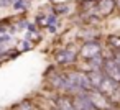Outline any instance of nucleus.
Wrapping results in <instances>:
<instances>
[{
  "mask_svg": "<svg viewBox=\"0 0 120 110\" xmlns=\"http://www.w3.org/2000/svg\"><path fill=\"white\" fill-rule=\"evenodd\" d=\"M77 54L81 59L84 61H89L90 58L97 56V54H102V46L99 41H86L84 44H81V48L77 49Z\"/></svg>",
  "mask_w": 120,
  "mask_h": 110,
  "instance_id": "f257e3e1",
  "label": "nucleus"
},
{
  "mask_svg": "<svg viewBox=\"0 0 120 110\" xmlns=\"http://www.w3.org/2000/svg\"><path fill=\"white\" fill-rule=\"evenodd\" d=\"M54 58H56V62H58V64H61V66H69V64H74V62L77 61L79 54H77V51L72 49V48H64V49L58 51V53L54 54Z\"/></svg>",
  "mask_w": 120,
  "mask_h": 110,
  "instance_id": "f03ea898",
  "label": "nucleus"
},
{
  "mask_svg": "<svg viewBox=\"0 0 120 110\" xmlns=\"http://www.w3.org/2000/svg\"><path fill=\"white\" fill-rule=\"evenodd\" d=\"M107 46L112 48V53L120 51V36L118 35H109L107 36Z\"/></svg>",
  "mask_w": 120,
  "mask_h": 110,
  "instance_id": "7ed1b4c3",
  "label": "nucleus"
},
{
  "mask_svg": "<svg viewBox=\"0 0 120 110\" xmlns=\"http://www.w3.org/2000/svg\"><path fill=\"white\" fill-rule=\"evenodd\" d=\"M69 12V5L68 4H54L51 7V13H54L56 17L63 15V13H68Z\"/></svg>",
  "mask_w": 120,
  "mask_h": 110,
  "instance_id": "20e7f679",
  "label": "nucleus"
},
{
  "mask_svg": "<svg viewBox=\"0 0 120 110\" xmlns=\"http://www.w3.org/2000/svg\"><path fill=\"white\" fill-rule=\"evenodd\" d=\"M12 110H36V107L33 105L31 100H22V102H18L17 105H13Z\"/></svg>",
  "mask_w": 120,
  "mask_h": 110,
  "instance_id": "39448f33",
  "label": "nucleus"
},
{
  "mask_svg": "<svg viewBox=\"0 0 120 110\" xmlns=\"http://www.w3.org/2000/svg\"><path fill=\"white\" fill-rule=\"evenodd\" d=\"M12 8L13 12H26L30 8V2L28 0H17V2H13Z\"/></svg>",
  "mask_w": 120,
  "mask_h": 110,
  "instance_id": "423d86ee",
  "label": "nucleus"
},
{
  "mask_svg": "<svg viewBox=\"0 0 120 110\" xmlns=\"http://www.w3.org/2000/svg\"><path fill=\"white\" fill-rule=\"evenodd\" d=\"M46 25L48 26H56L58 25V17L54 13H48L46 15Z\"/></svg>",
  "mask_w": 120,
  "mask_h": 110,
  "instance_id": "0eeeda50",
  "label": "nucleus"
},
{
  "mask_svg": "<svg viewBox=\"0 0 120 110\" xmlns=\"http://www.w3.org/2000/svg\"><path fill=\"white\" fill-rule=\"evenodd\" d=\"M13 5V0H0V8H8Z\"/></svg>",
  "mask_w": 120,
  "mask_h": 110,
  "instance_id": "6e6552de",
  "label": "nucleus"
},
{
  "mask_svg": "<svg viewBox=\"0 0 120 110\" xmlns=\"http://www.w3.org/2000/svg\"><path fill=\"white\" fill-rule=\"evenodd\" d=\"M28 23H30L28 20H20V22H18V26H17V30H18V28H20V30H23V28H28Z\"/></svg>",
  "mask_w": 120,
  "mask_h": 110,
  "instance_id": "1a4fd4ad",
  "label": "nucleus"
},
{
  "mask_svg": "<svg viewBox=\"0 0 120 110\" xmlns=\"http://www.w3.org/2000/svg\"><path fill=\"white\" fill-rule=\"evenodd\" d=\"M48 31L51 35H54V33H58V26H48Z\"/></svg>",
  "mask_w": 120,
  "mask_h": 110,
  "instance_id": "9d476101",
  "label": "nucleus"
},
{
  "mask_svg": "<svg viewBox=\"0 0 120 110\" xmlns=\"http://www.w3.org/2000/svg\"><path fill=\"white\" fill-rule=\"evenodd\" d=\"M115 7H117V8L120 10V0H115Z\"/></svg>",
  "mask_w": 120,
  "mask_h": 110,
  "instance_id": "9b49d317",
  "label": "nucleus"
},
{
  "mask_svg": "<svg viewBox=\"0 0 120 110\" xmlns=\"http://www.w3.org/2000/svg\"><path fill=\"white\" fill-rule=\"evenodd\" d=\"M28 2H31V0H28Z\"/></svg>",
  "mask_w": 120,
  "mask_h": 110,
  "instance_id": "f8f14e48",
  "label": "nucleus"
}]
</instances>
